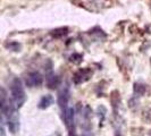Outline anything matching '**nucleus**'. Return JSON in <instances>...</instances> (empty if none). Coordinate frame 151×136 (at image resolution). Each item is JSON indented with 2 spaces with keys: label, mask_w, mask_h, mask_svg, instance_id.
Instances as JSON below:
<instances>
[{
  "label": "nucleus",
  "mask_w": 151,
  "mask_h": 136,
  "mask_svg": "<svg viewBox=\"0 0 151 136\" xmlns=\"http://www.w3.org/2000/svg\"><path fill=\"white\" fill-rule=\"evenodd\" d=\"M68 100H69V91L67 86H64L59 92V97H58V105L61 110V113L65 112L68 108Z\"/></svg>",
  "instance_id": "4"
},
{
  "label": "nucleus",
  "mask_w": 151,
  "mask_h": 136,
  "mask_svg": "<svg viewBox=\"0 0 151 136\" xmlns=\"http://www.w3.org/2000/svg\"><path fill=\"white\" fill-rule=\"evenodd\" d=\"M43 83V76L39 72H31L25 77V84L29 87H38Z\"/></svg>",
  "instance_id": "3"
},
{
  "label": "nucleus",
  "mask_w": 151,
  "mask_h": 136,
  "mask_svg": "<svg viewBox=\"0 0 151 136\" xmlns=\"http://www.w3.org/2000/svg\"><path fill=\"white\" fill-rule=\"evenodd\" d=\"M25 91L23 89V84L21 79L14 78L12 83V103L14 106V109H19L25 102Z\"/></svg>",
  "instance_id": "1"
},
{
  "label": "nucleus",
  "mask_w": 151,
  "mask_h": 136,
  "mask_svg": "<svg viewBox=\"0 0 151 136\" xmlns=\"http://www.w3.org/2000/svg\"><path fill=\"white\" fill-rule=\"evenodd\" d=\"M92 76V70L89 68H82L80 69L75 75H74V82L76 84H81L85 82V81H89Z\"/></svg>",
  "instance_id": "5"
},
{
  "label": "nucleus",
  "mask_w": 151,
  "mask_h": 136,
  "mask_svg": "<svg viewBox=\"0 0 151 136\" xmlns=\"http://www.w3.org/2000/svg\"><path fill=\"white\" fill-rule=\"evenodd\" d=\"M53 102H55V99H53L52 95H50V94H47L45 97H42V98L40 99V101H39V109H47V108H49L50 106H52Z\"/></svg>",
  "instance_id": "7"
},
{
  "label": "nucleus",
  "mask_w": 151,
  "mask_h": 136,
  "mask_svg": "<svg viewBox=\"0 0 151 136\" xmlns=\"http://www.w3.org/2000/svg\"><path fill=\"white\" fill-rule=\"evenodd\" d=\"M133 91H134V94H135V95L141 97V95H143L144 93H145L147 87H145V85L142 83H134V85H133Z\"/></svg>",
  "instance_id": "8"
},
{
  "label": "nucleus",
  "mask_w": 151,
  "mask_h": 136,
  "mask_svg": "<svg viewBox=\"0 0 151 136\" xmlns=\"http://www.w3.org/2000/svg\"><path fill=\"white\" fill-rule=\"evenodd\" d=\"M0 109L1 111L8 113L10 110V105H9V100L7 98V94L5 91H0Z\"/></svg>",
  "instance_id": "6"
},
{
  "label": "nucleus",
  "mask_w": 151,
  "mask_h": 136,
  "mask_svg": "<svg viewBox=\"0 0 151 136\" xmlns=\"http://www.w3.org/2000/svg\"><path fill=\"white\" fill-rule=\"evenodd\" d=\"M7 115H8V120H7L8 129H9L10 133L16 134L19 130V115L17 112V109L9 110V112Z\"/></svg>",
  "instance_id": "2"
},
{
  "label": "nucleus",
  "mask_w": 151,
  "mask_h": 136,
  "mask_svg": "<svg viewBox=\"0 0 151 136\" xmlns=\"http://www.w3.org/2000/svg\"><path fill=\"white\" fill-rule=\"evenodd\" d=\"M67 31H68L67 27L57 29V30H55L52 32V37H55V38H61V37H64V35H66V34H67Z\"/></svg>",
  "instance_id": "9"
},
{
  "label": "nucleus",
  "mask_w": 151,
  "mask_h": 136,
  "mask_svg": "<svg viewBox=\"0 0 151 136\" xmlns=\"http://www.w3.org/2000/svg\"><path fill=\"white\" fill-rule=\"evenodd\" d=\"M0 126H1V117H0Z\"/></svg>",
  "instance_id": "10"
}]
</instances>
